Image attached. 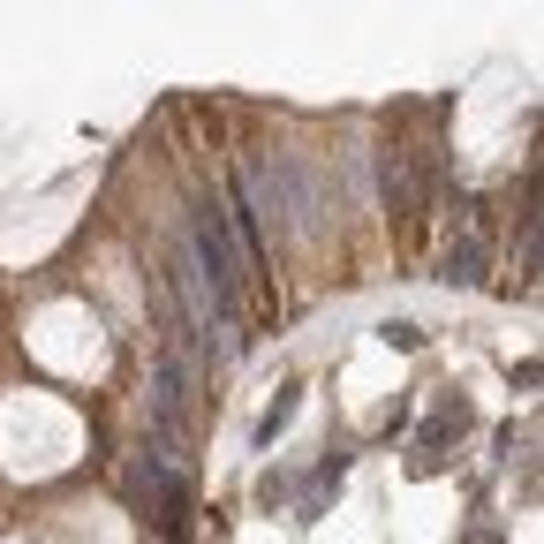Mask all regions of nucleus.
Segmentation results:
<instances>
[{
  "label": "nucleus",
  "mask_w": 544,
  "mask_h": 544,
  "mask_svg": "<svg viewBox=\"0 0 544 544\" xmlns=\"http://www.w3.org/2000/svg\"><path fill=\"white\" fill-rule=\"evenodd\" d=\"M446 280H461V288L484 280V242H476V235H461L454 250H446Z\"/></svg>",
  "instance_id": "nucleus-4"
},
{
  "label": "nucleus",
  "mask_w": 544,
  "mask_h": 544,
  "mask_svg": "<svg viewBox=\"0 0 544 544\" xmlns=\"http://www.w3.org/2000/svg\"><path fill=\"white\" fill-rule=\"evenodd\" d=\"M129 499H136V507H144V514H152V522L174 537V529H182V514H189V476L159 469L152 454H136V461H129Z\"/></svg>",
  "instance_id": "nucleus-2"
},
{
  "label": "nucleus",
  "mask_w": 544,
  "mask_h": 544,
  "mask_svg": "<svg viewBox=\"0 0 544 544\" xmlns=\"http://www.w3.org/2000/svg\"><path fill=\"white\" fill-rule=\"evenodd\" d=\"M182 250L197 257V272H204V288H212V303H220V318L242 325V250H235V235H227V204H212V197L197 204Z\"/></svg>",
  "instance_id": "nucleus-1"
},
{
  "label": "nucleus",
  "mask_w": 544,
  "mask_h": 544,
  "mask_svg": "<svg viewBox=\"0 0 544 544\" xmlns=\"http://www.w3.org/2000/svg\"><path fill=\"white\" fill-rule=\"evenodd\" d=\"M476 424V408L469 401H446V408H431V424H424V439H416V454H424V469H439V454L461 439V431Z\"/></svg>",
  "instance_id": "nucleus-3"
},
{
  "label": "nucleus",
  "mask_w": 544,
  "mask_h": 544,
  "mask_svg": "<svg viewBox=\"0 0 544 544\" xmlns=\"http://www.w3.org/2000/svg\"><path fill=\"white\" fill-rule=\"evenodd\" d=\"M288 416H295V386L265 408V424H257V446H272V439H280V431H288Z\"/></svg>",
  "instance_id": "nucleus-5"
},
{
  "label": "nucleus",
  "mask_w": 544,
  "mask_h": 544,
  "mask_svg": "<svg viewBox=\"0 0 544 544\" xmlns=\"http://www.w3.org/2000/svg\"><path fill=\"white\" fill-rule=\"evenodd\" d=\"M469 544H499V529H492V522H484V529H476V537H469Z\"/></svg>",
  "instance_id": "nucleus-6"
}]
</instances>
